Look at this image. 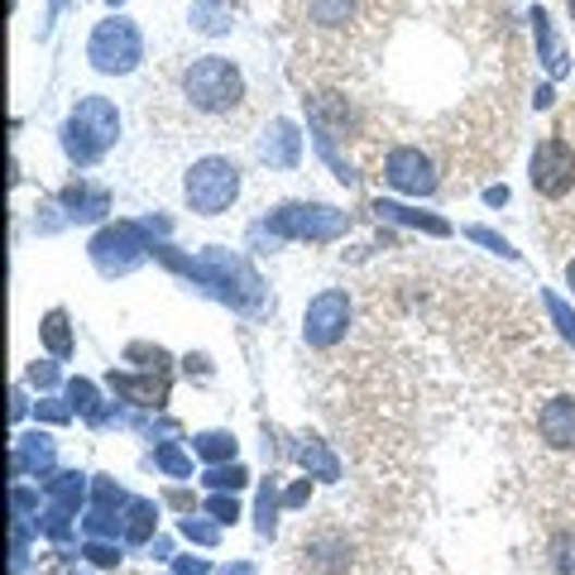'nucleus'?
<instances>
[{"label": "nucleus", "instance_id": "6ab92c4d", "mask_svg": "<svg viewBox=\"0 0 575 575\" xmlns=\"http://www.w3.org/2000/svg\"><path fill=\"white\" fill-rule=\"evenodd\" d=\"M63 207H68V216L72 221H96L106 207H111V197H106L101 187H87V183H72L68 192H63Z\"/></svg>", "mask_w": 575, "mask_h": 575}, {"label": "nucleus", "instance_id": "f257e3e1", "mask_svg": "<svg viewBox=\"0 0 575 575\" xmlns=\"http://www.w3.org/2000/svg\"><path fill=\"white\" fill-rule=\"evenodd\" d=\"M178 111V125L192 130V139H221L249 120V82L231 58H187L173 72V82L159 91Z\"/></svg>", "mask_w": 575, "mask_h": 575}, {"label": "nucleus", "instance_id": "37998d69", "mask_svg": "<svg viewBox=\"0 0 575 575\" xmlns=\"http://www.w3.org/2000/svg\"><path fill=\"white\" fill-rule=\"evenodd\" d=\"M225 575H259V571L249 566V561H240V566H231V571H225Z\"/></svg>", "mask_w": 575, "mask_h": 575}, {"label": "nucleus", "instance_id": "aec40b11", "mask_svg": "<svg viewBox=\"0 0 575 575\" xmlns=\"http://www.w3.org/2000/svg\"><path fill=\"white\" fill-rule=\"evenodd\" d=\"M231 24H235V5H231V0H197V5H192V29L225 34Z\"/></svg>", "mask_w": 575, "mask_h": 575}, {"label": "nucleus", "instance_id": "f8f14e48", "mask_svg": "<svg viewBox=\"0 0 575 575\" xmlns=\"http://www.w3.org/2000/svg\"><path fill=\"white\" fill-rule=\"evenodd\" d=\"M537 437L551 455H575V393H551L537 407Z\"/></svg>", "mask_w": 575, "mask_h": 575}, {"label": "nucleus", "instance_id": "2eb2a0df", "mask_svg": "<svg viewBox=\"0 0 575 575\" xmlns=\"http://www.w3.org/2000/svg\"><path fill=\"white\" fill-rule=\"evenodd\" d=\"M307 20L317 34H331V39H345L359 20V0H307Z\"/></svg>", "mask_w": 575, "mask_h": 575}, {"label": "nucleus", "instance_id": "f704fd0d", "mask_svg": "<svg viewBox=\"0 0 575 575\" xmlns=\"http://www.w3.org/2000/svg\"><path fill=\"white\" fill-rule=\"evenodd\" d=\"M207 513H211L216 523H235L240 518V503L225 499V494H216V499H207Z\"/></svg>", "mask_w": 575, "mask_h": 575}, {"label": "nucleus", "instance_id": "c03bdc74", "mask_svg": "<svg viewBox=\"0 0 575 575\" xmlns=\"http://www.w3.org/2000/svg\"><path fill=\"white\" fill-rule=\"evenodd\" d=\"M566 283H571V293H575V255L566 259Z\"/></svg>", "mask_w": 575, "mask_h": 575}, {"label": "nucleus", "instance_id": "9d476101", "mask_svg": "<svg viewBox=\"0 0 575 575\" xmlns=\"http://www.w3.org/2000/svg\"><path fill=\"white\" fill-rule=\"evenodd\" d=\"M383 183L407 192V197H431L437 192V163L423 149L403 144V149H389V159H383Z\"/></svg>", "mask_w": 575, "mask_h": 575}, {"label": "nucleus", "instance_id": "a211bd4d", "mask_svg": "<svg viewBox=\"0 0 575 575\" xmlns=\"http://www.w3.org/2000/svg\"><path fill=\"white\" fill-rule=\"evenodd\" d=\"M48 465H53V437H48V431H29V437H20V446H15V475H24V470L44 475Z\"/></svg>", "mask_w": 575, "mask_h": 575}, {"label": "nucleus", "instance_id": "5701e85b", "mask_svg": "<svg viewBox=\"0 0 575 575\" xmlns=\"http://www.w3.org/2000/svg\"><path fill=\"white\" fill-rule=\"evenodd\" d=\"M533 24H537V48H542L547 72H551V77H561V72H566V53H561V44H556V34H551V24H547L542 10L533 15Z\"/></svg>", "mask_w": 575, "mask_h": 575}, {"label": "nucleus", "instance_id": "a878e982", "mask_svg": "<svg viewBox=\"0 0 575 575\" xmlns=\"http://www.w3.org/2000/svg\"><path fill=\"white\" fill-rule=\"evenodd\" d=\"M297 461H303V465H307V470L317 475V479H335V475H341V465H335V455H331L327 446H321V441H303V446H297Z\"/></svg>", "mask_w": 575, "mask_h": 575}, {"label": "nucleus", "instance_id": "c9c22d12", "mask_svg": "<svg viewBox=\"0 0 575 575\" xmlns=\"http://www.w3.org/2000/svg\"><path fill=\"white\" fill-rule=\"evenodd\" d=\"M470 240H479V245H489V249H499L503 259H518V249H509V240H499L494 231H479V225H475V231H470Z\"/></svg>", "mask_w": 575, "mask_h": 575}, {"label": "nucleus", "instance_id": "423d86ee", "mask_svg": "<svg viewBox=\"0 0 575 575\" xmlns=\"http://www.w3.org/2000/svg\"><path fill=\"white\" fill-rule=\"evenodd\" d=\"M87 58H91L96 72H106V77H125V72H135L139 58H144V34H139V24L125 20V15L101 20V24L91 29V39H87Z\"/></svg>", "mask_w": 575, "mask_h": 575}, {"label": "nucleus", "instance_id": "7ed1b4c3", "mask_svg": "<svg viewBox=\"0 0 575 575\" xmlns=\"http://www.w3.org/2000/svg\"><path fill=\"white\" fill-rule=\"evenodd\" d=\"M154 249H159L173 269H183V273H192V279L211 283L225 303H235V307H259L264 303V288L255 279V269H249L245 259H235L231 249H207L201 259H183V255H173V249H163V245H154Z\"/></svg>", "mask_w": 575, "mask_h": 575}, {"label": "nucleus", "instance_id": "a19ab883", "mask_svg": "<svg viewBox=\"0 0 575 575\" xmlns=\"http://www.w3.org/2000/svg\"><path fill=\"white\" fill-rule=\"evenodd\" d=\"M39 417H48V423H68V407L63 403H39Z\"/></svg>", "mask_w": 575, "mask_h": 575}, {"label": "nucleus", "instance_id": "6e6552de", "mask_svg": "<svg viewBox=\"0 0 575 575\" xmlns=\"http://www.w3.org/2000/svg\"><path fill=\"white\" fill-rule=\"evenodd\" d=\"M351 331V293L345 288H327L307 303V317H303V341L311 351H335Z\"/></svg>", "mask_w": 575, "mask_h": 575}, {"label": "nucleus", "instance_id": "393cba45", "mask_svg": "<svg viewBox=\"0 0 575 575\" xmlns=\"http://www.w3.org/2000/svg\"><path fill=\"white\" fill-rule=\"evenodd\" d=\"M44 345H48V351H53L58 359H68L72 355V331H68V311H48V317H44Z\"/></svg>", "mask_w": 575, "mask_h": 575}, {"label": "nucleus", "instance_id": "412c9836", "mask_svg": "<svg viewBox=\"0 0 575 575\" xmlns=\"http://www.w3.org/2000/svg\"><path fill=\"white\" fill-rule=\"evenodd\" d=\"M154 527H159V503L149 499H135L125 513V542H149Z\"/></svg>", "mask_w": 575, "mask_h": 575}, {"label": "nucleus", "instance_id": "c756f323", "mask_svg": "<svg viewBox=\"0 0 575 575\" xmlns=\"http://www.w3.org/2000/svg\"><path fill=\"white\" fill-rule=\"evenodd\" d=\"M154 461H159V470H168V475H192V461L173 446V441H163V446L154 451Z\"/></svg>", "mask_w": 575, "mask_h": 575}, {"label": "nucleus", "instance_id": "7c9ffc66", "mask_svg": "<svg viewBox=\"0 0 575 575\" xmlns=\"http://www.w3.org/2000/svg\"><path fill=\"white\" fill-rule=\"evenodd\" d=\"M259 533L264 537H269L273 533V523H279V489H273V485H264V494H259Z\"/></svg>", "mask_w": 575, "mask_h": 575}, {"label": "nucleus", "instance_id": "72a5a7b5", "mask_svg": "<svg viewBox=\"0 0 575 575\" xmlns=\"http://www.w3.org/2000/svg\"><path fill=\"white\" fill-rule=\"evenodd\" d=\"M542 303H547V311H551V321H556V331L561 335H571V341H575V311L566 307V303H561V297H542Z\"/></svg>", "mask_w": 575, "mask_h": 575}, {"label": "nucleus", "instance_id": "39448f33", "mask_svg": "<svg viewBox=\"0 0 575 575\" xmlns=\"http://www.w3.org/2000/svg\"><path fill=\"white\" fill-rule=\"evenodd\" d=\"M240 187H245V178H240V163L225 159V154H207V159H197L187 168V207L197 216H221L231 211V201L240 197Z\"/></svg>", "mask_w": 575, "mask_h": 575}, {"label": "nucleus", "instance_id": "1a4fd4ad", "mask_svg": "<svg viewBox=\"0 0 575 575\" xmlns=\"http://www.w3.org/2000/svg\"><path fill=\"white\" fill-rule=\"evenodd\" d=\"M533 192L547 201H561L575 192V149L561 135H547L533 149Z\"/></svg>", "mask_w": 575, "mask_h": 575}, {"label": "nucleus", "instance_id": "cd10ccee", "mask_svg": "<svg viewBox=\"0 0 575 575\" xmlns=\"http://www.w3.org/2000/svg\"><path fill=\"white\" fill-rule=\"evenodd\" d=\"M207 485L211 489H231V494H235V489H245L249 485V475H245V465H216V470H207Z\"/></svg>", "mask_w": 575, "mask_h": 575}, {"label": "nucleus", "instance_id": "ea45409f", "mask_svg": "<svg viewBox=\"0 0 575 575\" xmlns=\"http://www.w3.org/2000/svg\"><path fill=\"white\" fill-rule=\"evenodd\" d=\"M211 566H207V561H201V556H183V561H178V575H207Z\"/></svg>", "mask_w": 575, "mask_h": 575}, {"label": "nucleus", "instance_id": "0eeeda50", "mask_svg": "<svg viewBox=\"0 0 575 575\" xmlns=\"http://www.w3.org/2000/svg\"><path fill=\"white\" fill-rule=\"evenodd\" d=\"M269 225L273 235L283 240H311V245H327V240H341L351 231V216L335 211V207H321V201H283L279 211H269Z\"/></svg>", "mask_w": 575, "mask_h": 575}, {"label": "nucleus", "instance_id": "20e7f679", "mask_svg": "<svg viewBox=\"0 0 575 575\" xmlns=\"http://www.w3.org/2000/svg\"><path fill=\"white\" fill-rule=\"evenodd\" d=\"M120 135V115L106 96H82L63 125V149L72 163H96Z\"/></svg>", "mask_w": 575, "mask_h": 575}, {"label": "nucleus", "instance_id": "79ce46f5", "mask_svg": "<svg viewBox=\"0 0 575 575\" xmlns=\"http://www.w3.org/2000/svg\"><path fill=\"white\" fill-rule=\"evenodd\" d=\"M168 503H173V509H192V499L183 494V489H173V494H168Z\"/></svg>", "mask_w": 575, "mask_h": 575}, {"label": "nucleus", "instance_id": "58836bf2", "mask_svg": "<svg viewBox=\"0 0 575 575\" xmlns=\"http://www.w3.org/2000/svg\"><path fill=\"white\" fill-rule=\"evenodd\" d=\"M29 379L39 383V389H48V383H58V369L53 365H29Z\"/></svg>", "mask_w": 575, "mask_h": 575}, {"label": "nucleus", "instance_id": "dca6fc26", "mask_svg": "<svg viewBox=\"0 0 575 575\" xmlns=\"http://www.w3.org/2000/svg\"><path fill=\"white\" fill-rule=\"evenodd\" d=\"M111 389L120 393L125 403H139V407H163L168 403V375H111Z\"/></svg>", "mask_w": 575, "mask_h": 575}, {"label": "nucleus", "instance_id": "e433bc0d", "mask_svg": "<svg viewBox=\"0 0 575 575\" xmlns=\"http://www.w3.org/2000/svg\"><path fill=\"white\" fill-rule=\"evenodd\" d=\"M183 537H187V542H201V547H211L216 542V527H207V523H183Z\"/></svg>", "mask_w": 575, "mask_h": 575}, {"label": "nucleus", "instance_id": "2f4dec72", "mask_svg": "<svg viewBox=\"0 0 575 575\" xmlns=\"http://www.w3.org/2000/svg\"><path fill=\"white\" fill-rule=\"evenodd\" d=\"M125 359H144V375H168V355L159 351V345H154V351L149 345H130Z\"/></svg>", "mask_w": 575, "mask_h": 575}, {"label": "nucleus", "instance_id": "4be33fe9", "mask_svg": "<svg viewBox=\"0 0 575 575\" xmlns=\"http://www.w3.org/2000/svg\"><path fill=\"white\" fill-rule=\"evenodd\" d=\"M379 216H389V221H403V225H423L427 235H451V225L441 221V216H423V211H407L399 201H375Z\"/></svg>", "mask_w": 575, "mask_h": 575}, {"label": "nucleus", "instance_id": "a18cd8bd", "mask_svg": "<svg viewBox=\"0 0 575 575\" xmlns=\"http://www.w3.org/2000/svg\"><path fill=\"white\" fill-rule=\"evenodd\" d=\"M566 5H571V20H575V0H566Z\"/></svg>", "mask_w": 575, "mask_h": 575}, {"label": "nucleus", "instance_id": "c85d7f7f", "mask_svg": "<svg viewBox=\"0 0 575 575\" xmlns=\"http://www.w3.org/2000/svg\"><path fill=\"white\" fill-rule=\"evenodd\" d=\"M120 509H130L125 489H120L115 479H96V513H120Z\"/></svg>", "mask_w": 575, "mask_h": 575}, {"label": "nucleus", "instance_id": "473e14b6", "mask_svg": "<svg viewBox=\"0 0 575 575\" xmlns=\"http://www.w3.org/2000/svg\"><path fill=\"white\" fill-rule=\"evenodd\" d=\"M82 556H87L91 566H106V571L120 566V547H111V542H96V537H91L87 547H82Z\"/></svg>", "mask_w": 575, "mask_h": 575}, {"label": "nucleus", "instance_id": "ddd939ff", "mask_svg": "<svg viewBox=\"0 0 575 575\" xmlns=\"http://www.w3.org/2000/svg\"><path fill=\"white\" fill-rule=\"evenodd\" d=\"M48 513H44V533L48 537H68V518L82 509V499H87V475L68 470V475H53L48 479Z\"/></svg>", "mask_w": 575, "mask_h": 575}, {"label": "nucleus", "instance_id": "bb28decb", "mask_svg": "<svg viewBox=\"0 0 575 575\" xmlns=\"http://www.w3.org/2000/svg\"><path fill=\"white\" fill-rule=\"evenodd\" d=\"M68 399H72V407H77V413H87L91 423H106V413L96 407V389H91L87 379H72L68 383Z\"/></svg>", "mask_w": 575, "mask_h": 575}, {"label": "nucleus", "instance_id": "4468645a", "mask_svg": "<svg viewBox=\"0 0 575 575\" xmlns=\"http://www.w3.org/2000/svg\"><path fill=\"white\" fill-rule=\"evenodd\" d=\"M297 154H303V135L293 130V120H269V130L259 139V159L288 173V168H297Z\"/></svg>", "mask_w": 575, "mask_h": 575}, {"label": "nucleus", "instance_id": "b1692460", "mask_svg": "<svg viewBox=\"0 0 575 575\" xmlns=\"http://www.w3.org/2000/svg\"><path fill=\"white\" fill-rule=\"evenodd\" d=\"M192 451L201 455V461H235V437L231 431H201V437H192Z\"/></svg>", "mask_w": 575, "mask_h": 575}, {"label": "nucleus", "instance_id": "4c0bfd02", "mask_svg": "<svg viewBox=\"0 0 575 575\" xmlns=\"http://www.w3.org/2000/svg\"><path fill=\"white\" fill-rule=\"evenodd\" d=\"M307 499H311V485H307V479H303V485H293V489H288V494H283V503H288V509H303Z\"/></svg>", "mask_w": 575, "mask_h": 575}, {"label": "nucleus", "instance_id": "9b49d317", "mask_svg": "<svg viewBox=\"0 0 575 575\" xmlns=\"http://www.w3.org/2000/svg\"><path fill=\"white\" fill-rule=\"evenodd\" d=\"M144 225H111L91 240V259L101 264V273H125L135 269L139 255H144Z\"/></svg>", "mask_w": 575, "mask_h": 575}, {"label": "nucleus", "instance_id": "f3484780", "mask_svg": "<svg viewBox=\"0 0 575 575\" xmlns=\"http://www.w3.org/2000/svg\"><path fill=\"white\" fill-rule=\"evenodd\" d=\"M542 571L547 575H575V527H556V533H547Z\"/></svg>", "mask_w": 575, "mask_h": 575}, {"label": "nucleus", "instance_id": "f03ea898", "mask_svg": "<svg viewBox=\"0 0 575 575\" xmlns=\"http://www.w3.org/2000/svg\"><path fill=\"white\" fill-rule=\"evenodd\" d=\"M293 561L303 575H365L369 571V547L355 527L341 523V513H331L327 523H317L293 547Z\"/></svg>", "mask_w": 575, "mask_h": 575}]
</instances>
